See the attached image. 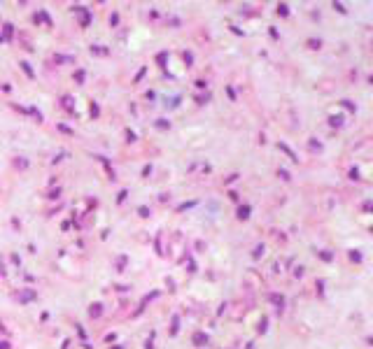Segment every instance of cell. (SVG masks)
I'll list each match as a JSON object with an SVG mask.
<instances>
[{
    "instance_id": "cell-1",
    "label": "cell",
    "mask_w": 373,
    "mask_h": 349,
    "mask_svg": "<svg viewBox=\"0 0 373 349\" xmlns=\"http://www.w3.org/2000/svg\"><path fill=\"white\" fill-rule=\"evenodd\" d=\"M21 68H24V72H26V75H30V77H35V72H33V68H30V65H28L26 61H21Z\"/></svg>"
},
{
    "instance_id": "cell-2",
    "label": "cell",
    "mask_w": 373,
    "mask_h": 349,
    "mask_svg": "<svg viewBox=\"0 0 373 349\" xmlns=\"http://www.w3.org/2000/svg\"><path fill=\"white\" fill-rule=\"evenodd\" d=\"M100 307H103V305H100V303H96V305H91V317H98V314L103 312Z\"/></svg>"
},
{
    "instance_id": "cell-3",
    "label": "cell",
    "mask_w": 373,
    "mask_h": 349,
    "mask_svg": "<svg viewBox=\"0 0 373 349\" xmlns=\"http://www.w3.org/2000/svg\"><path fill=\"white\" fill-rule=\"evenodd\" d=\"M30 298H35V293H33V291H26V293L19 296V300H30Z\"/></svg>"
},
{
    "instance_id": "cell-4",
    "label": "cell",
    "mask_w": 373,
    "mask_h": 349,
    "mask_svg": "<svg viewBox=\"0 0 373 349\" xmlns=\"http://www.w3.org/2000/svg\"><path fill=\"white\" fill-rule=\"evenodd\" d=\"M247 214H249V207H240V212H238L240 219H247Z\"/></svg>"
},
{
    "instance_id": "cell-5",
    "label": "cell",
    "mask_w": 373,
    "mask_h": 349,
    "mask_svg": "<svg viewBox=\"0 0 373 349\" xmlns=\"http://www.w3.org/2000/svg\"><path fill=\"white\" fill-rule=\"evenodd\" d=\"M138 212H140V217H149V209H147V207H140Z\"/></svg>"
},
{
    "instance_id": "cell-6",
    "label": "cell",
    "mask_w": 373,
    "mask_h": 349,
    "mask_svg": "<svg viewBox=\"0 0 373 349\" xmlns=\"http://www.w3.org/2000/svg\"><path fill=\"white\" fill-rule=\"evenodd\" d=\"M75 79H77V82H84V72H82V70H80V72L75 75Z\"/></svg>"
},
{
    "instance_id": "cell-7",
    "label": "cell",
    "mask_w": 373,
    "mask_h": 349,
    "mask_svg": "<svg viewBox=\"0 0 373 349\" xmlns=\"http://www.w3.org/2000/svg\"><path fill=\"white\" fill-rule=\"evenodd\" d=\"M0 349H7V342H0Z\"/></svg>"
}]
</instances>
